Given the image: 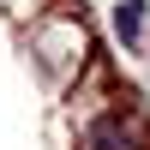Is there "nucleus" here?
<instances>
[{"label": "nucleus", "instance_id": "1", "mask_svg": "<svg viewBox=\"0 0 150 150\" xmlns=\"http://www.w3.org/2000/svg\"><path fill=\"white\" fill-rule=\"evenodd\" d=\"M84 150H132V132L120 120H90L84 126Z\"/></svg>", "mask_w": 150, "mask_h": 150}, {"label": "nucleus", "instance_id": "2", "mask_svg": "<svg viewBox=\"0 0 150 150\" xmlns=\"http://www.w3.org/2000/svg\"><path fill=\"white\" fill-rule=\"evenodd\" d=\"M114 30H120V36H126V42H132V36H138V30H144V6H138V0H126V6H120V12H114Z\"/></svg>", "mask_w": 150, "mask_h": 150}]
</instances>
